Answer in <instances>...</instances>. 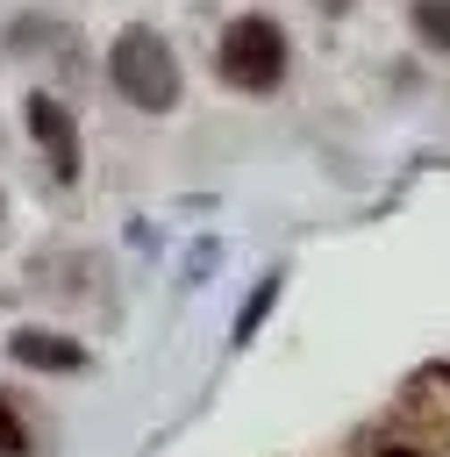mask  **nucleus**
<instances>
[{
    "label": "nucleus",
    "mask_w": 450,
    "mask_h": 457,
    "mask_svg": "<svg viewBox=\"0 0 450 457\" xmlns=\"http://www.w3.org/2000/svg\"><path fill=\"white\" fill-rule=\"evenodd\" d=\"M107 79H114V93H121L129 107H143V114H164V107L179 100V57H171V43H164L157 29H121L114 50H107Z\"/></svg>",
    "instance_id": "nucleus-1"
},
{
    "label": "nucleus",
    "mask_w": 450,
    "mask_h": 457,
    "mask_svg": "<svg viewBox=\"0 0 450 457\" xmlns=\"http://www.w3.org/2000/svg\"><path fill=\"white\" fill-rule=\"evenodd\" d=\"M286 64H293V50H286V29L271 21V14H236L229 29H221V79L229 86H243V93H271L279 79H286Z\"/></svg>",
    "instance_id": "nucleus-2"
},
{
    "label": "nucleus",
    "mask_w": 450,
    "mask_h": 457,
    "mask_svg": "<svg viewBox=\"0 0 450 457\" xmlns=\"http://www.w3.org/2000/svg\"><path fill=\"white\" fill-rule=\"evenodd\" d=\"M29 136L50 150V171H57V186H71L79 179V129H71V107L57 100V93H29Z\"/></svg>",
    "instance_id": "nucleus-3"
},
{
    "label": "nucleus",
    "mask_w": 450,
    "mask_h": 457,
    "mask_svg": "<svg viewBox=\"0 0 450 457\" xmlns=\"http://www.w3.org/2000/svg\"><path fill=\"white\" fill-rule=\"evenodd\" d=\"M7 357L29 364V371H79L86 364V350L71 336H57V328H14L7 336Z\"/></svg>",
    "instance_id": "nucleus-4"
},
{
    "label": "nucleus",
    "mask_w": 450,
    "mask_h": 457,
    "mask_svg": "<svg viewBox=\"0 0 450 457\" xmlns=\"http://www.w3.org/2000/svg\"><path fill=\"white\" fill-rule=\"evenodd\" d=\"M407 21H414V36H421L429 50H450V0H414Z\"/></svg>",
    "instance_id": "nucleus-5"
},
{
    "label": "nucleus",
    "mask_w": 450,
    "mask_h": 457,
    "mask_svg": "<svg viewBox=\"0 0 450 457\" xmlns=\"http://www.w3.org/2000/svg\"><path fill=\"white\" fill-rule=\"evenodd\" d=\"M271 300H279V271H264V278L250 286V300H243V314H236V343H250V336H257V321L271 314Z\"/></svg>",
    "instance_id": "nucleus-6"
},
{
    "label": "nucleus",
    "mask_w": 450,
    "mask_h": 457,
    "mask_svg": "<svg viewBox=\"0 0 450 457\" xmlns=\"http://www.w3.org/2000/svg\"><path fill=\"white\" fill-rule=\"evenodd\" d=\"M0 457H29V428H21L14 393H0Z\"/></svg>",
    "instance_id": "nucleus-7"
},
{
    "label": "nucleus",
    "mask_w": 450,
    "mask_h": 457,
    "mask_svg": "<svg viewBox=\"0 0 450 457\" xmlns=\"http://www.w3.org/2000/svg\"><path fill=\"white\" fill-rule=\"evenodd\" d=\"M371 457H436V450H429V443H407V436H393V443H379Z\"/></svg>",
    "instance_id": "nucleus-8"
}]
</instances>
